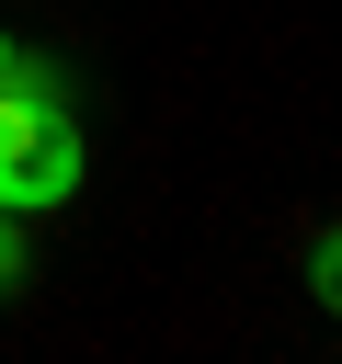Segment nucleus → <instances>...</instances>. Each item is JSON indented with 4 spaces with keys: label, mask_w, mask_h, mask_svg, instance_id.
I'll list each match as a JSON object with an SVG mask.
<instances>
[{
    "label": "nucleus",
    "mask_w": 342,
    "mask_h": 364,
    "mask_svg": "<svg viewBox=\"0 0 342 364\" xmlns=\"http://www.w3.org/2000/svg\"><path fill=\"white\" fill-rule=\"evenodd\" d=\"M11 68H23V46H11V34H0V80H11Z\"/></svg>",
    "instance_id": "obj_4"
},
{
    "label": "nucleus",
    "mask_w": 342,
    "mask_h": 364,
    "mask_svg": "<svg viewBox=\"0 0 342 364\" xmlns=\"http://www.w3.org/2000/svg\"><path fill=\"white\" fill-rule=\"evenodd\" d=\"M308 296L342 318V228H319V239H308Z\"/></svg>",
    "instance_id": "obj_2"
},
{
    "label": "nucleus",
    "mask_w": 342,
    "mask_h": 364,
    "mask_svg": "<svg viewBox=\"0 0 342 364\" xmlns=\"http://www.w3.org/2000/svg\"><path fill=\"white\" fill-rule=\"evenodd\" d=\"M23 273H34V239H23V216H0V296H23Z\"/></svg>",
    "instance_id": "obj_3"
},
{
    "label": "nucleus",
    "mask_w": 342,
    "mask_h": 364,
    "mask_svg": "<svg viewBox=\"0 0 342 364\" xmlns=\"http://www.w3.org/2000/svg\"><path fill=\"white\" fill-rule=\"evenodd\" d=\"M91 182V148H80V114H68V80L46 57H23L0 80V216H57L68 193Z\"/></svg>",
    "instance_id": "obj_1"
}]
</instances>
